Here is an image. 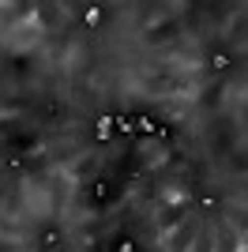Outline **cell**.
Instances as JSON below:
<instances>
[{
    "label": "cell",
    "mask_w": 248,
    "mask_h": 252,
    "mask_svg": "<svg viewBox=\"0 0 248 252\" xmlns=\"http://www.w3.org/2000/svg\"><path fill=\"white\" fill-rule=\"evenodd\" d=\"M113 136H117V125H113V117H102V121L94 125V139H98V143H109Z\"/></svg>",
    "instance_id": "cell-1"
},
{
    "label": "cell",
    "mask_w": 248,
    "mask_h": 252,
    "mask_svg": "<svg viewBox=\"0 0 248 252\" xmlns=\"http://www.w3.org/2000/svg\"><path fill=\"white\" fill-rule=\"evenodd\" d=\"M113 125H117L121 136H135V121H132V117H113Z\"/></svg>",
    "instance_id": "cell-2"
},
{
    "label": "cell",
    "mask_w": 248,
    "mask_h": 252,
    "mask_svg": "<svg viewBox=\"0 0 248 252\" xmlns=\"http://www.w3.org/2000/svg\"><path fill=\"white\" fill-rule=\"evenodd\" d=\"M102 15H105L102 8H87V15H83V23H87V27H98V23H102Z\"/></svg>",
    "instance_id": "cell-3"
},
{
    "label": "cell",
    "mask_w": 248,
    "mask_h": 252,
    "mask_svg": "<svg viewBox=\"0 0 248 252\" xmlns=\"http://www.w3.org/2000/svg\"><path fill=\"white\" fill-rule=\"evenodd\" d=\"M109 192H113V189H109L105 181H98V185L91 189V196H94V200H109Z\"/></svg>",
    "instance_id": "cell-4"
},
{
    "label": "cell",
    "mask_w": 248,
    "mask_h": 252,
    "mask_svg": "<svg viewBox=\"0 0 248 252\" xmlns=\"http://www.w3.org/2000/svg\"><path fill=\"white\" fill-rule=\"evenodd\" d=\"M117 252H135V245L128 241V237H121V241H117Z\"/></svg>",
    "instance_id": "cell-5"
},
{
    "label": "cell",
    "mask_w": 248,
    "mask_h": 252,
    "mask_svg": "<svg viewBox=\"0 0 248 252\" xmlns=\"http://www.w3.org/2000/svg\"><path fill=\"white\" fill-rule=\"evenodd\" d=\"M211 64H215L218 72H222V68H229V57H222V53H218V57H215V61H211Z\"/></svg>",
    "instance_id": "cell-6"
}]
</instances>
